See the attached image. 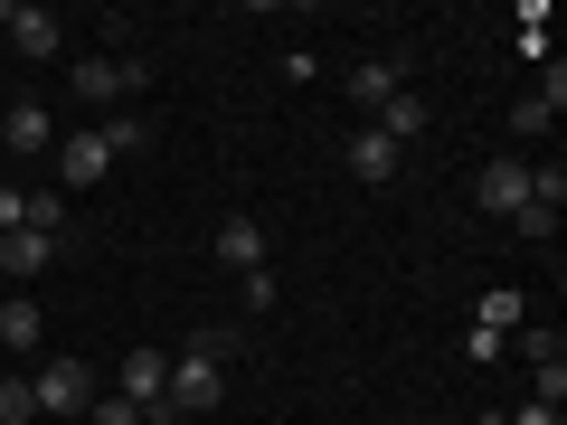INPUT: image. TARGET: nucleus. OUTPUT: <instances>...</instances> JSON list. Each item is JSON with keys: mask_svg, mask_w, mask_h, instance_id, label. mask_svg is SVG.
I'll list each match as a JSON object with an SVG mask.
<instances>
[{"mask_svg": "<svg viewBox=\"0 0 567 425\" xmlns=\"http://www.w3.org/2000/svg\"><path fill=\"white\" fill-rule=\"evenodd\" d=\"M218 397H227V369L199 360V350H181V360H171V387H162V425L171 416H208Z\"/></svg>", "mask_w": 567, "mask_h": 425, "instance_id": "nucleus-1", "label": "nucleus"}, {"mask_svg": "<svg viewBox=\"0 0 567 425\" xmlns=\"http://www.w3.org/2000/svg\"><path fill=\"white\" fill-rule=\"evenodd\" d=\"M66 85H76V104H123V95L152 85V66H142V58H76Z\"/></svg>", "mask_w": 567, "mask_h": 425, "instance_id": "nucleus-2", "label": "nucleus"}, {"mask_svg": "<svg viewBox=\"0 0 567 425\" xmlns=\"http://www.w3.org/2000/svg\"><path fill=\"white\" fill-rule=\"evenodd\" d=\"M29 387H39V416H85V406H95V369L85 360H39Z\"/></svg>", "mask_w": 567, "mask_h": 425, "instance_id": "nucleus-3", "label": "nucleus"}, {"mask_svg": "<svg viewBox=\"0 0 567 425\" xmlns=\"http://www.w3.org/2000/svg\"><path fill=\"white\" fill-rule=\"evenodd\" d=\"M162 387H171V350H152V341H133L114 360V397H133V406H152V425H162Z\"/></svg>", "mask_w": 567, "mask_h": 425, "instance_id": "nucleus-4", "label": "nucleus"}, {"mask_svg": "<svg viewBox=\"0 0 567 425\" xmlns=\"http://www.w3.org/2000/svg\"><path fill=\"white\" fill-rule=\"evenodd\" d=\"M558 218H567V170L548 162V170H529V199L511 208V227H520V237L539 246V237H558Z\"/></svg>", "mask_w": 567, "mask_h": 425, "instance_id": "nucleus-5", "label": "nucleus"}, {"mask_svg": "<svg viewBox=\"0 0 567 425\" xmlns=\"http://www.w3.org/2000/svg\"><path fill=\"white\" fill-rule=\"evenodd\" d=\"M520 199H529V162H520V152H502V162L473 170V208H483V218H511Z\"/></svg>", "mask_w": 567, "mask_h": 425, "instance_id": "nucleus-6", "label": "nucleus"}, {"mask_svg": "<svg viewBox=\"0 0 567 425\" xmlns=\"http://www.w3.org/2000/svg\"><path fill=\"white\" fill-rule=\"evenodd\" d=\"M48 162H58V189H95L104 170H114V152H104V133H58Z\"/></svg>", "mask_w": 567, "mask_h": 425, "instance_id": "nucleus-7", "label": "nucleus"}, {"mask_svg": "<svg viewBox=\"0 0 567 425\" xmlns=\"http://www.w3.org/2000/svg\"><path fill=\"white\" fill-rule=\"evenodd\" d=\"M0 39L20 48V58H58V48H66V20H58V10H39V0H29V10L10 0V20H0Z\"/></svg>", "mask_w": 567, "mask_h": 425, "instance_id": "nucleus-8", "label": "nucleus"}, {"mask_svg": "<svg viewBox=\"0 0 567 425\" xmlns=\"http://www.w3.org/2000/svg\"><path fill=\"white\" fill-rule=\"evenodd\" d=\"M48 265H58V237H39V227H10V237H0V274L20 283V293H29V274H48Z\"/></svg>", "mask_w": 567, "mask_h": 425, "instance_id": "nucleus-9", "label": "nucleus"}, {"mask_svg": "<svg viewBox=\"0 0 567 425\" xmlns=\"http://www.w3.org/2000/svg\"><path fill=\"white\" fill-rule=\"evenodd\" d=\"M388 95H406V48H398V58H360V66H350V104L379 114Z\"/></svg>", "mask_w": 567, "mask_h": 425, "instance_id": "nucleus-10", "label": "nucleus"}, {"mask_svg": "<svg viewBox=\"0 0 567 425\" xmlns=\"http://www.w3.org/2000/svg\"><path fill=\"white\" fill-rule=\"evenodd\" d=\"M0 152H58V114L48 104H10L0 114Z\"/></svg>", "mask_w": 567, "mask_h": 425, "instance_id": "nucleus-11", "label": "nucleus"}, {"mask_svg": "<svg viewBox=\"0 0 567 425\" xmlns=\"http://www.w3.org/2000/svg\"><path fill=\"white\" fill-rule=\"evenodd\" d=\"M39 341H48L39 303H29V293H10V303H0V350H10V360H39Z\"/></svg>", "mask_w": 567, "mask_h": 425, "instance_id": "nucleus-12", "label": "nucleus"}, {"mask_svg": "<svg viewBox=\"0 0 567 425\" xmlns=\"http://www.w3.org/2000/svg\"><path fill=\"white\" fill-rule=\"evenodd\" d=\"M520 322H529V303H520V293H511V283H492L483 303H473V331H483V341H511V331H520Z\"/></svg>", "mask_w": 567, "mask_h": 425, "instance_id": "nucleus-13", "label": "nucleus"}, {"mask_svg": "<svg viewBox=\"0 0 567 425\" xmlns=\"http://www.w3.org/2000/svg\"><path fill=\"white\" fill-rule=\"evenodd\" d=\"M218 265H237V274H256V265H265V227L246 218V208L218 227Z\"/></svg>", "mask_w": 567, "mask_h": 425, "instance_id": "nucleus-14", "label": "nucleus"}, {"mask_svg": "<svg viewBox=\"0 0 567 425\" xmlns=\"http://www.w3.org/2000/svg\"><path fill=\"white\" fill-rule=\"evenodd\" d=\"M350 170H360V180H398V142L360 123V133H350Z\"/></svg>", "mask_w": 567, "mask_h": 425, "instance_id": "nucleus-15", "label": "nucleus"}, {"mask_svg": "<svg viewBox=\"0 0 567 425\" xmlns=\"http://www.w3.org/2000/svg\"><path fill=\"white\" fill-rule=\"evenodd\" d=\"M95 133H104V152H114V162H133V152H152V114H104Z\"/></svg>", "mask_w": 567, "mask_h": 425, "instance_id": "nucleus-16", "label": "nucleus"}, {"mask_svg": "<svg viewBox=\"0 0 567 425\" xmlns=\"http://www.w3.org/2000/svg\"><path fill=\"white\" fill-rule=\"evenodd\" d=\"M369 133H388V142H416V133H425V104H416V95H388L379 114H369Z\"/></svg>", "mask_w": 567, "mask_h": 425, "instance_id": "nucleus-17", "label": "nucleus"}, {"mask_svg": "<svg viewBox=\"0 0 567 425\" xmlns=\"http://www.w3.org/2000/svg\"><path fill=\"white\" fill-rule=\"evenodd\" d=\"M20 227L58 237V227H66V189H20Z\"/></svg>", "mask_w": 567, "mask_h": 425, "instance_id": "nucleus-18", "label": "nucleus"}, {"mask_svg": "<svg viewBox=\"0 0 567 425\" xmlns=\"http://www.w3.org/2000/svg\"><path fill=\"white\" fill-rule=\"evenodd\" d=\"M181 350H199V360H218V369H237V350H246V331H237V322H208V331H189Z\"/></svg>", "mask_w": 567, "mask_h": 425, "instance_id": "nucleus-19", "label": "nucleus"}, {"mask_svg": "<svg viewBox=\"0 0 567 425\" xmlns=\"http://www.w3.org/2000/svg\"><path fill=\"white\" fill-rule=\"evenodd\" d=\"M39 416V387H29V369H10V379H0V425H29Z\"/></svg>", "mask_w": 567, "mask_h": 425, "instance_id": "nucleus-20", "label": "nucleus"}, {"mask_svg": "<svg viewBox=\"0 0 567 425\" xmlns=\"http://www.w3.org/2000/svg\"><path fill=\"white\" fill-rule=\"evenodd\" d=\"M511 341H520V360H529V369L567 360V331H529V322H520V331H511Z\"/></svg>", "mask_w": 567, "mask_h": 425, "instance_id": "nucleus-21", "label": "nucleus"}, {"mask_svg": "<svg viewBox=\"0 0 567 425\" xmlns=\"http://www.w3.org/2000/svg\"><path fill=\"white\" fill-rule=\"evenodd\" d=\"M85 416H95V425H152V406H133V397H95Z\"/></svg>", "mask_w": 567, "mask_h": 425, "instance_id": "nucleus-22", "label": "nucleus"}, {"mask_svg": "<svg viewBox=\"0 0 567 425\" xmlns=\"http://www.w3.org/2000/svg\"><path fill=\"white\" fill-rule=\"evenodd\" d=\"M548 123H558V114H548L539 95H520V104H511V133H520V142H529V133H548Z\"/></svg>", "mask_w": 567, "mask_h": 425, "instance_id": "nucleus-23", "label": "nucleus"}, {"mask_svg": "<svg viewBox=\"0 0 567 425\" xmlns=\"http://www.w3.org/2000/svg\"><path fill=\"white\" fill-rule=\"evenodd\" d=\"M502 425H567V406H539V397H529V406H511Z\"/></svg>", "mask_w": 567, "mask_h": 425, "instance_id": "nucleus-24", "label": "nucleus"}, {"mask_svg": "<svg viewBox=\"0 0 567 425\" xmlns=\"http://www.w3.org/2000/svg\"><path fill=\"white\" fill-rule=\"evenodd\" d=\"M20 227V180H0V237Z\"/></svg>", "mask_w": 567, "mask_h": 425, "instance_id": "nucleus-25", "label": "nucleus"}]
</instances>
